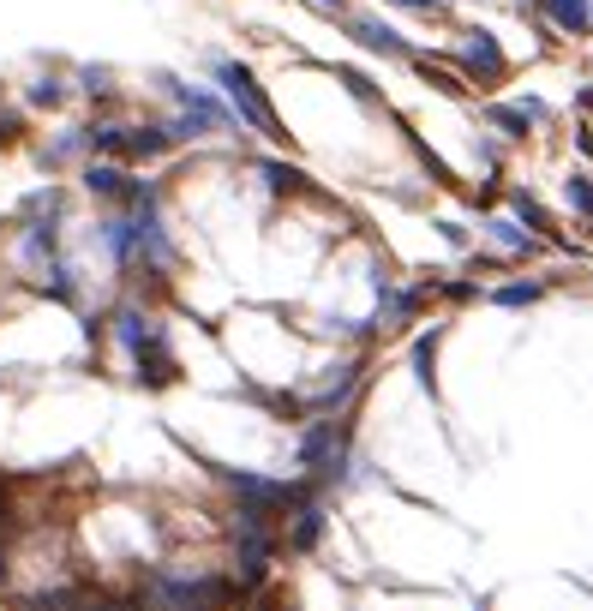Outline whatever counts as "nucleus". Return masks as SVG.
<instances>
[{
  "instance_id": "1",
  "label": "nucleus",
  "mask_w": 593,
  "mask_h": 611,
  "mask_svg": "<svg viewBox=\"0 0 593 611\" xmlns=\"http://www.w3.org/2000/svg\"><path fill=\"white\" fill-rule=\"evenodd\" d=\"M546 6H552V18H558V24H570V30H582V24H588V6H582V0H546Z\"/></svg>"
},
{
  "instance_id": "2",
  "label": "nucleus",
  "mask_w": 593,
  "mask_h": 611,
  "mask_svg": "<svg viewBox=\"0 0 593 611\" xmlns=\"http://www.w3.org/2000/svg\"><path fill=\"white\" fill-rule=\"evenodd\" d=\"M498 300H504V306H534L540 288H534V282H510V288H498Z\"/></svg>"
},
{
  "instance_id": "3",
  "label": "nucleus",
  "mask_w": 593,
  "mask_h": 611,
  "mask_svg": "<svg viewBox=\"0 0 593 611\" xmlns=\"http://www.w3.org/2000/svg\"><path fill=\"white\" fill-rule=\"evenodd\" d=\"M432 348H438L432 336H426V342L414 348V372H420V384H432Z\"/></svg>"
}]
</instances>
